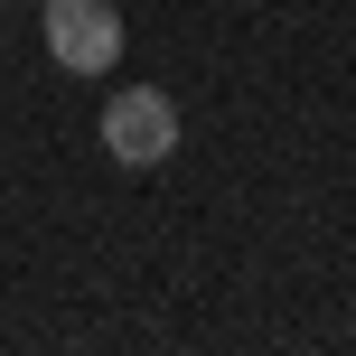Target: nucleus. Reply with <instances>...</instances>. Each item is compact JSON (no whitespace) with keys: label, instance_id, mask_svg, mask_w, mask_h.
<instances>
[{"label":"nucleus","instance_id":"f257e3e1","mask_svg":"<svg viewBox=\"0 0 356 356\" xmlns=\"http://www.w3.org/2000/svg\"><path fill=\"white\" fill-rule=\"evenodd\" d=\"M38 19H47V56L66 75H113V56H122V10L113 0H38Z\"/></svg>","mask_w":356,"mask_h":356},{"label":"nucleus","instance_id":"f03ea898","mask_svg":"<svg viewBox=\"0 0 356 356\" xmlns=\"http://www.w3.org/2000/svg\"><path fill=\"white\" fill-rule=\"evenodd\" d=\"M104 150L122 169H160L169 150H178V104H169L160 85H122L104 104Z\"/></svg>","mask_w":356,"mask_h":356}]
</instances>
